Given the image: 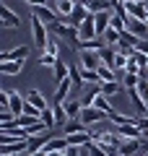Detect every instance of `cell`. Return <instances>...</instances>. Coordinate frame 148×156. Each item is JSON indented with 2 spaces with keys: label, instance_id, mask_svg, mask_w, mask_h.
<instances>
[{
  "label": "cell",
  "instance_id": "1",
  "mask_svg": "<svg viewBox=\"0 0 148 156\" xmlns=\"http://www.w3.org/2000/svg\"><path fill=\"white\" fill-rule=\"evenodd\" d=\"M31 34H34V44L39 52H47L49 47V34H47V23H42L37 16H31Z\"/></svg>",
  "mask_w": 148,
  "mask_h": 156
},
{
  "label": "cell",
  "instance_id": "2",
  "mask_svg": "<svg viewBox=\"0 0 148 156\" xmlns=\"http://www.w3.org/2000/svg\"><path fill=\"white\" fill-rule=\"evenodd\" d=\"M104 120H109V115H107V112L96 109V107H83V112H81V122L86 125V128H93V125L104 122Z\"/></svg>",
  "mask_w": 148,
  "mask_h": 156
},
{
  "label": "cell",
  "instance_id": "3",
  "mask_svg": "<svg viewBox=\"0 0 148 156\" xmlns=\"http://www.w3.org/2000/svg\"><path fill=\"white\" fill-rule=\"evenodd\" d=\"M49 31H55L57 37H65V39H70L73 44H78V29L73 26V23H68V21H57V23H52L49 26Z\"/></svg>",
  "mask_w": 148,
  "mask_h": 156
},
{
  "label": "cell",
  "instance_id": "4",
  "mask_svg": "<svg viewBox=\"0 0 148 156\" xmlns=\"http://www.w3.org/2000/svg\"><path fill=\"white\" fill-rule=\"evenodd\" d=\"M99 31H96V21H93V16H88L86 21L78 26V42H91V39H96Z\"/></svg>",
  "mask_w": 148,
  "mask_h": 156
},
{
  "label": "cell",
  "instance_id": "5",
  "mask_svg": "<svg viewBox=\"0 0 148 156\" xmlns=\"http://www.w3.org/2000/svg\"><path fill=\"white\" fill-rule=\"evenodd\" d=\"M0 26L5 29V31L8 29H16V26H21V18H18L8 5H0Z\"/></svg>",
  "mask_w": 148,
  "mask_h": 156
},
{
  "label": "cell",
  "instance_id": "6",
  "mask_svg": "<svg viewBox=\"0 0 148 156\" xmlns=\"http://www.w3.org/2000/svg\"><path fill=\"white\" fill-rule=\"evenodd\" d=\"M138 151H143V138H122L120 156H135Z\"/></svg>",
  "mask_w": 148,
  "mask_h": 156
},
{
  "label": "cell",
  "instance_id": "7",
  "mask_svg": "<svg viewBox=\"0 0 148 156\" xmlns=\"http://www.w3.org/2000/svg\"><path fill=\"white\" fill-rule=\"evenodd\" d=\"M31 11H34V16H37L42 23H47V26H52V23H57V21H60L57 11H52L49 5H42V8H31Z\"/></svg>",
  "mask_w": 148,
  "mask_h": 156
},
{
  "label": "cell",
  "instance_id": "8",
  "mask_svg": "<svg viewBox=\"0 0 148 156\" xmlns=\"http://www.w3.org/2000/svg\"><path fill=\"white\" fill-rule=\"evenodd\" d=\"M52 138H57L55 133H42V135H34V138H29V154H34V151H44V146L49 143Z\"/></svg>",
  "mask_w": 148,
  "mask_h": 156
},
{
  "label": "cell",
  "instance_id": "9",
  "mask_svg": "<svg viewBox=\"0 0 148 156\" xmlns=\"http://www.w3.org/2000/svg\"><path fill=\"white\" fill-rule=\"evenodd\" d=\"M112 16H115V11H101V13H93V21H96V31H99V37H104V31L112 26Z\"/></svg>",
  "mask_w": 148,
  "mask_h": 156
},
{
  "label": "cell",
  "instance_id": "10",
  "mask_svg": "<svg viewBox=\"0 0 148 156\" xmlns=\"http://www.w3.org/2000/svg\"><path fill=\"white\" fill-rule=\"evenodd\" d=\"M70 89H76L70 78L60 81V83H57V91H55V104H65V101L70 99Z\"/></svg>",
  "mask_w": 148,
  "mask_h": 156
},
{
  "label": "cell",
  "instance_id": "11",
  "mask_svg": "<svg viewBox=\"0 0 148 156\" xmlns=\"http://www.w3.org/2000/svg\"><path fill=\"white\" fill-rule=\"evenodd\" d=\"M78 65H81L83 70H99L101 57H99V52H81V62H78Z\"/></svg>",
  "mask_w": 148,
  "mask_h": 156
},
{
  "label": "cell",
  "instance_id": "12",
  "mask_svg": "<svg viewBox=\"0 0 148 156\" xmlns=\"http://www.w3.org/2000/svg\"><path fill=\"white\" fill-rule=\"evenodd\" d=\"M76 5H78V0H57L55 5H52V11H57V16H65V18H70L73 16V11H76Z\"/></svg>",
  "mask_w": 148,
  "mask_h": 156
},
{
  "label": "cell",
  "instance_id": "13",
  "mask_svg": "<svg viewBox=\"0 0 148 156\" xmlns=\"http://www.w3.org/2000/svg\"><path fill=\"white\" fill-rule=\"evenodd\" d=\"M81 3L91 13H101V11H112L115 8V0H81Z\"/></svg>",
  "mask_w": 148,
  "mask_h": 156
},
{
  "label": "cell",
  "instance_id": "14",
  "mask_svg": "<svg viewBox=\"0 0 148 156\" xmlns=\"http://www.w3.org/2000/svg\"><path fill=\"white\" fill-rule=\"evenodd\" d=\"M29 57V47H16V50H11V52H3L0 55V62H16V60H26Z\"/></svg>",
  "mask_w": 148,
  "mask_h": 156
},
{
  "label": "cell",
  "instance_id": "15",
  "mask_svg": "<svg viewBox=\"0 0 148 156\" xmlns=\"http://www.w3.org/2000/svg\"><path fill=\"white\" fill-rule=\"evenodd\" d=\"M88 16H93V13H91V11H88V8H86V5H83V3H78V5H76V11H73V16H70V18H68V23H73V26H76V29H78V26H81V23H83V21H86V18H88Z\"/></svg>",
  "mask_w": 148,
  "mask_h": 156
},
{
  "label": "cell",
  "instance_id": "16",
  "mask_svg": "<svg viewBox=\"0 0 148 156\" xmlns=\"http://www.w3.org/2000/svg\"><path fill=\"white\" fill-rule=\"evenodd\" d=\"M127 31H132L138 39H148V21H138V18H130V21H127Z\"/></svg>",
  "mask_w": 148,
  "mask_h": 156
},
{
  "label": "cell",
  "instance_id": "17",
  "mask_svg": "<svg viewBox=\"0 0 148 156\" xmlns=\"http://www.w3.org/2000/svg\"><path fill=\"white\" fill-rule=\"evenodd\" d=\"M8 154H29V140H18V143L0 146V156H8Z\"/></svg>",
  "mask_w": 148,
  "mask_h": 156
},
{
  "label": "cell",
  "instance_id": "18",
  "mask_svg": "<svg viewBox=\"0 0 148 156\" xmlns=\"http://www.w3.org/2000/svg\"><path fill=\"white\" fill-rule=\"evenodd\" d=\"M26 101H29V104H34V107H37V109H49V104H47V99H44V94H42V91H37V89H31V91H29V94H26Z\"/></svg>",
  "mask_w": 148,
  "mask_h": 156
},
{
  "label": "cell",
  "instance_id": "19",
  "mask_svg": "<svg viewBox=\"0 0 148 156\" xmlns=\"http://www.w3.org/2000/svg\"><path fill=\"white\" fill-rule=\"evenodd\" d=\"M99 57H101V65L115 68V62H117V47H101V50H99Z\"/></svg>",
  "mask_w": 148,
  "mask_h": 156
},
{
  "label": "cell",
  "instance_id": "20",
  "mask_svg": "<svg viewBox=\"0 0 148 156\" xmlns=\"http://www.w3.org/2000/svg\"><path fill=\"white\" fill-rule=\"evenodd\" d=\"M8 101H11V112L13 115H23V107H26V99H21V94H16V91H8Z\"/></svg>",
  "mask_w": 148,
  "mask_h": 156
},
{
  "label": "cell",
  "instance_id": "21",
  "mask_svg": "<svg viewBox=\"0 0 148 156\" xmlns=\"http://www.w3.org/2000/svg\"><path fill=\"white\" fill-rule=\"evenodd\" d=\"M62 107H65V112H68V117H70V120H78V117H81V112H83L81 99H68Z\"/></svg>",
  "mask_w": 148,
  "mask_h": 156
},
{
  "label": "cell",
  "instance_id": "22",
  "mask_svg": "<svg viewBox=\"0 0 148 156\" xmlns=\"http://www.w3.org/2000/svg\"><path fill=\"white\" fill-rule=\"evenodd\" d=\"M120 83L125 86L127 91H130V89H138V86H140V76H138V73H125V70H122Z\"/></svg>",
  "mask_w": 148,
  "mask_h": 156
},
{
  "label": "cell",
  "instance_id": "23",
  "mask_svg": "<svg viewBox=\"0 0 148 156\" xmlns=\"http://www.w3.org/2000/svg\"><path fill=\"white\" fill-rule=\"evenodd\" d=\"M52 70H55V81H57V83H60V81H65V78H70V65H65V62H62V57H57V62H55V68H52Z\"/></svg>",
  "mask_w": 148,
  "mask_h": 156
},
{
  "label": "cell",
  "instance_id": "24",
  "mask_svg": "<svg viewBox=\"0 0 148 156\" xmlns=\"http://www.w3.org/2000/svg\"><path fill=\"white\" fill-rule=\"evenodd\" d=\"M117 135L120 138H143V130L138 125H122V128H117Z\"/></svg>",
  "mask_w": 148,
  "mask_h": 156
},
{
  "label": "cell",
  "instance_id": "25",
  "mask_svg": "<svg viewBox=\"0 0 148 156\" xmlns=\"http://www.w3.org/2000/svg\"><path fill=\"white\" fill-rule=\"evenodd\" d=\"M120 81H104V83H99V91H101V94L107 96V99H112V96L117 94V91H120Z\"/></svg>",
  "mask_w": 148,
  "mask_h": 156
},
{
  "label": "cell",
  "instance_id": "26",
  "mask_svg": "<svg viewBox=\"0 0 148 156\" xmlns=\"http://www.w3.org/2000/svg\"><path fill=\"white\" fill-rule=\"evenodd\" d=\"M83 130H86V125H83L81 117H78V120H68V122H65L62 135H76V133H83Z\"/></svg>",
  "mask_w": 148,
  "mask_h": 156
},
{
  "label": "cell",
  "instance_id": "27",
  "mask_svg": "<svg viewBox=\"0 0 148 156\" xmlns=\"http://www.w3.org/2000/svg\"><path fill=\"white\" fill-rule=\"evenodd\" d=\"M23 62L26 60H16V62H0V73H8V76H16L23 70Z\"/></svg>",
  "mask_w": 148,
  "mask_h": 156
},
{
  "label": "cell",
  "instance_id": "28",
  "mask_svg": "<svg viewBox=\"0 0 148 156\" xmlns=\"http://www.w3.org/2000/svg\"><path fill=\"white\" fill-rule=\"evenodd\" d=\"M52 109H55V122H57V128H65V122L70 120L68 112H65V107H62V104H52Z\"/></svg>",
  "mask_w": 148,
  "mask_h": 156
},
{
  "label": "cell",
  "instance_id": "29",
  "mask_svg": "<svg viewBox=\"0 0 148 156\" xmlns=\"http://www.w3.org/2000/svg\"><path fill=\"white\" fill-rule=\"evenodd\" d=\"M93 107H96V109H101V112H107V115H112V112H117L115 107L109 104V99H107L104 94H99V96H96V101H93Z\"/></svg>",
  "mask_w": 148,
  "mask_h": 156
},
{
  "label": "cell",
  "instance_id": "30",
  "mask_svg": "<svg viewBox=\"0 0 148 156\" xmlns=\"http://www.w3.org/2000/svg\"><path fill=\"white\" fill-rule=\"evenodd\" d=\"M120 37H122V34L120 31H115V29H107V31H104V42H107V47H117V44H120Z\"/></svg>",
  "mask_w": 148,
  "mask_h": 156
},
{
  "label": "cell",
  "instance_id": "31",
  "mask_svg": "<svg viewBox=\"0 0 148 156\" xmlns=\"http://www.w3.org/2000/svg\"><path fill=\"white\" fill-rule=\"evenodd\" d=\"M39 120H42V122L47 125L49 130H52V128H57V122H55V109H52V107H49V109H44V112H42V117H39Z\"/></svg>",
  "mask_w": 148,
  "mask_h": 156
},
{
  "label": "cell",
  "instance_id": "32",
  "mask_svg": "<svg viewBox=\"0 0 148 156\" xmlns=\"http://www.w3.org/2000/svg\"><path fill=\"white\" fill-rule=\"evenodd\" d=\"M70 81H73V86H83V70H81V65H70Z\"/></svg>",
  "mask_w": 148,
  "mask_h": 156
},
{
  "label": "cell",
  "instance_id": "33",
  "mask_svg": "<svg viewBox=\"0 0 148 156\" xmlns=\"http://www.w3.org/2000/svg\"><path fill=\"white\" fill-rule=\"evenodd\" d=\"M99 94H101V91H99V86H96V89H91V91H86V94L81 96V104H83V107H93V101H96Z\"/></svg>",
  "mask_w": 148,
  "mask_h": 156
},
{
  "label": "cell",
  "instance_id": "34",
  "mask_svg": "<svg viewBox=\"0 0 148 156\" xmlns=\"http://www.w3.org/2000/svg\"><path fill=\"white\" fill-rule=\"evenodd\" d=\"M16 122H18V128H31V125L39 122V120H37V117H31V115H18Z\"/></svg>",
  "mask_w": 148,
  "mask_h": 156
},
{
  "label": "cell",
  "instance_id": "35",
  "mask_svg": "<svg viewBox=\"0 0 148 156\" xmlns=\"http://www.w3.org/2000/svg\"><path fill=\"white\" fill-rule=\"evenodd\" d=\"M81 70H83V68H81ZM83 83H101V78H99V73L96 70H83Z\"/></svg>",
  "mask_w": 148,
  "mask_h": 156
},
{
  "label": "cell",
  "instance_id": "36",
  "mask_svg": "<svg viewBox=\"0 0 148 156\" xmlns=\"http://www.w3.org/2000/svg\"><path fill=\"white\" fill-rule=\"evenodd\" d=\"M112 29H115V31H127V21H125V18H120V16H117V13H115V16H112Z\"/></svg>",
  "mask_w": 148,
  "mask_h": 156
},
{
  "label": "cell",
  "instance_id": "37",
  "mask_svg": "<svg viewBox=\"0 0 148 156\" xmlns=\"http://www.w3.org/2000/svg\"><path fill=\"white\" fill-rule=\"evenodd\" d=\"M125 73H140V62H138V57H135V55H130V57H127Z\"/></svg>",
  "mask_w": 148,
  "mask_h": 156
},
{
  "label": "cell",
  "instance_id": "38",
  "mask_svg": "<svg viewBox=\"0 0 148 156\" xmlns=\"http://www.w3.org/2000/svg\"><path fill=\"white\" fill-rule=\"evenodd\" d=\"M55 62H57V57H55V55L42 52V57H39V65H44V68H55Z\"/></svg>",
  "mask_w": 148,
  "mask_h": 156
},
{
  "label": "cell",
  "instance_id": "39",
  "mask_svg": "<svg viewBox=\"0 0 148 156\" xmlns=\"http://www.w3.org/2000/svg\"><path fill=\"white\" fill-rule=\"evenodd\" d=\"M88 156H109V154H107L99 143H91V146H88Z\"/></svg>",
  "mask_w": 148,
  "mask_h": 156
},
{
  "label": "cell",
  "instance_id": "40",
  "mask_svg": "<svg viewBox=\"0 0 148 156\" xmlns=\"http://www.w3.org/2000/svg\"><path fill=\"white\" fill-rule=\"evenodd\" d=\"M31 8H42V5H49V0H26Z\"/></svg>",
  "mask_w": 148,
  "mask_h": 156
},
{
  "label": "cell",
  "instance_id": "41",
  "mask_svg": "<svg viewBox=\"0 0 148 156\" xmlns=\"http://www.w3.org/2000/svg\"><path fill=\"white\" fill-rule=\"evenodd\" d=\"M138 52H143V55H148V39H143L140 44H138Z\"/></svg>",
  "mask_w": 148,
  "mask_h": 156
},
{
  "label": "cell",
  "instance_id": "42",
  "mask_svg": "<svg viewBox=\"0 0 148 156\" xmlns=\"http://www.w3.org/2000/svg\"><path fill=\"white\" fill-rule=\"evenodd\" d=\"M26 156H47V151H34V154H26Z\"/></svg>",
  "mask_w": 148,
  "mask_h": 156
},
{
  "label": "cell",
  "instance_id": "43",
  "mask_svg": "<svg viewBox=\"0 0 148 156\" xmlns=\"http://www.w3.org/2000/svg\"><path fill=\"white\" fill-rule=\"evenodd\" d=\"M122 3H125V5H130V3H135V0H122Z\"/></svg>",
  "mask_w": 148,
  "mask_h": 156
},
{
  "label": "cell",
  "instance_id": "44",
  "mask_svg": "<svg viewBox=\"0 0 148 156\" xmlns=\"http://www.w3.org/2000/svg\"><path fill=\"white\" fill-rule=\"evenodd\" d=\"M8 156H26V154H8Z\"/></svg>",
  "mask_w": 148,
  "mask_h": 156
},
{
  "label": "cell",
  "instance_id": "45",
  "mask_svg": "<svg viewBox=\"0 0 148 156\" xmlns=\"http://www.w3.org/2000/svg\"><path fill=\"white\" fill-rule=\"evenodd\" d=\"M135 3H143V5H146V0H135Z\"/></svg>",
  "mask_w": 148,
  "mask_h": 156
},
{
  "label": "cell",
  "instance_id": "46",
  "mask_svg": "<svg viewBox=\"0 0 148 156\" xmlns=\"http://www.w3.org/2000/svg\"><path fill=\"white\" fill-rule=\"evenodd\" d=\"M146 117H148V109H146Z\"/></svg>",
  "mask_w": 148,
  "mask_h": 156
}]
</instances>
